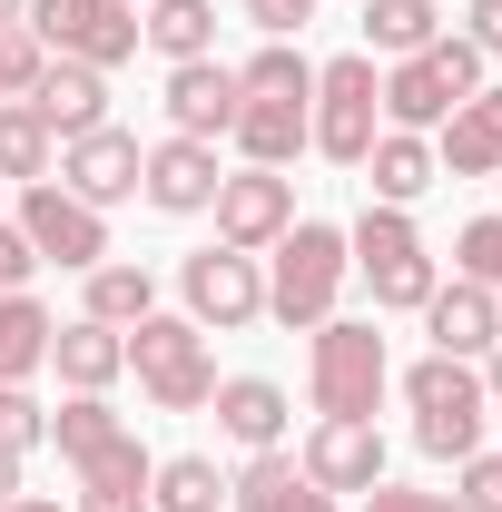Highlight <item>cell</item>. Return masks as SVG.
<instances>
[{
    "label": "cell",
    "instance_id": "48",
    "mask_svg": "<svg viewBox=\"0 0 502 512\" xmlns=\"http://www.w3.org/2000/svg\"><path fill=\"white\" fill-rule=\"evenodd\" d=\"M493 188H502V178H493Z\"/></svg>",
    "mask_w": 502,
    "mask_h": 512
},
{
    "label": "cell",
    "instance_id": "31",
    "mask_svg": "<svg viewBox=\"0 0 502 512\" xmlns=\"http://www.w3.org/2000/svg\"><path fill=\"white\" fill-rule=\"evenodd\" d=\"M237 89H247V99H315V60L296 40H266V50L237 69Z\"/></svg>",
    "mask_w": 502,
    "mask_h": 512
},
{
    "label": "cell",
    "instance_id": "2",
    "mask_svg": "<svg viewBox=\"0 0 502 512\" xmlns=\"http://www.w3.org/2000/svg\"><path fill=\"white\" fill-rule=\"evenodd\" d=\"M345 276H355V247H345V227H325V217H296V227L266 247V316L296 325V335H315V325L335 316Z\"/></svg>",
    "mask_w": 502,
    "mask_h": 512
},
{
    "label": "cell",
    "instance_id": "27",
    "mask_svg": "<svg viewBox=\"0 0 502 512\" xmlns=\"http://www.w3.org/2000/svg\"><path fill=\"white\" fill-rule=\"evenodd\" d=\"M296 493H306V463H296L286 444L247 453V463L227 473V503H237V512H296Z\"/></svg>",
    "mask_w": 502,
    "mask_h": 512
},
{
    "label": "cell",
    "instance_id": "39",
    "mask_svg": "<svg viewBox=\"0 0 502 512\" xmlns=\"http://www.w3.org/2000/svg\"><path fill=\"white\" fill-rule=\"evenodd\" d=\"M30 276H40V256H30V237H20V227H0V296H20Z\"/></svg>",
    "mask_w": 502,
    "mask_h": 512
},
{
    "label": "cell",
    "instance_id": "28",
    "mask_svg": "<svg viewBox=\"0 0 502 512\" xmlns=\"http://www.w3.org/2000/svg\"><path fill=\"white\" fill-rule=\"evenodd\" d=\"M50 168H60V138L40 128V109L30 99H0V188H30Z\"/></svg>",
    "mask_w": 502,
    "mask_h": 512
},
{
    "label": "cell",
    "instance_id": "9",
    "mask_svg": "<svg viewBox=\"0 0 502 512\" xmlns=\"http://www.w3.org/2000/svg\"><path fill=\"white\" fill-rule=\"evenodd\" d=\"M10 227L30 237V256H40V266H69V276H89V266L109 256V217H99V207H79L60 178H30Z\"/></svg>",
    "mask_w": 502,
    "mask_h": 512
},
{
    "label": "cell",
    "instance_id": "22",
    "mask_svg": "<svg viewBox=\"0 0 502 512\" xmlns=\"http://www.w3.org/2000/svg\"><path fill=\"white\" fill-rule=\"evenodd\" d=\"M227 148L247 168H296L306 158V99H247L237 128H227Z\"/></svg>",
    "mask_w": 502,
    "mask_h": 512
},
{
    "label": "cell",
    "instance_id": "3",
    "mask_svg": "<svg viewBox=\"0 0 502 512\" xmlns=\"http://www.w3.org/2000/svg\"><path fill=\"white\" fill-rule=\"evenodd\" d=\"M345 247H355V276L375 286V316H424V296L443 286L414 207H375V197H365V217L345 227Z\"/></svg>",
    "mask_w": 502,
    "mask_h": 512
},
{
    "label": "cell",
    "instance_id": "1",
    "mask_svg": "<svg viewBox=\"0 0 502 512\" xmlns=\"http://www.w3.org/2000/svg\"><path fill=\"white\" fill-rule=\"evenodd\" d=\"M384 384H394V355H384L375 316H325L306 335V404H315V424H375Z\"/></svg>",
    "mask_w": 502,
    "mask_h": 512
},
{
    "label": "cell",
    "instance_id": "5",
    "mask_svg": "<svg viewBox=\"0 0 502 512\" xmlns=\"http://www.w3.org/2000/svg\"><path fill=\"white\" fill-rule=\"evenodd\" d=\"M404 404H414V444L434 453V463L483 453V414H493L483 365H463V355H424V365H404Z\"/></svg>",
    "mask_w": 502,
    "mask_h": 512
},
{
    "label": "cell",
    "instance_id": "18",
    "mask_svg": "<svg viewBox=\"0 0 502 512\" xmlns=\"http://www.w3.org/2000/svg\"><path fill=\"white\" fill-rule=\"evenodd\" d=\"M434 168L443 178H502V79H483V89L434 128Z\"/></svg>",
    "mask_w": 502,
    "mask_h": 512
},
{
    "label": "cell",
    "instance_id": "7",
    "mask_svg": "<svg viewBox=\"0 0 502 512\" xmlns=\"http://www.w3.org/2000/svg\"><path fill=\"white\" fill-rule=\"evenodd\" d=\"M384 69L375 50H345V60H325L315 69V99H306V148L315 158H335V168H365V148H375V128H384Z\"/></svg>",
    "mask_w": 502,
    "mask_h": 512
},
{
    "label": "cell",
    "instance_id": "20",
    "mask_svg": "<svg viewBox=\"0 0 502 512\" xmlns=\"http://www.w3.org/2000/svg\"><path fill=\"white\" fill-rule=\"evenodd\" d=\"M50 365H60L69 394H109L128 375V335L99 316H69V325H50Z\"/></svg>",
    "mask_w": 502,
    "mask_h": 512
},
{
    "label": "cell",
    "instance_id": "35",
    "mask_svg": "<svg viewBox=\"0 0 502 512\" xmlns=\"http://www.w3.org/2000/svg\"><path fill=\"white\" fill-rule=\"evenodd\" d=\"M0 444H10V453L50 444V404H40L30 384H0Z\"/></svg>",
    "mask_w": 502,
    "mask_h": 512
},
{
    "label": "cell",
    "instance_id": "36",
    "mask_svg": "<svg viewBox=\"0 0 502 512\" xmlns=\"http://www.w3.org/2000/svg\"><path fill=\"white\" fill-rule=\"evenodd\" d=\"M453 503L463 512H502V453H463V463H453Z\"/></svg>",
    "mask_w": 502,
    "mask_h": 512
},
{
    "label": "cell",
    "instance_id": "11",
    "mask_svg": "<svg viewBox=\"0 0 502 512\" xmlns=\"http://www.w3.org/2000/svg\"><path fill=\"white\" fill-rule=\"evenodd\" d=\"M207 217H217V247L266 256L286 227H296V178H286V168H237V178H217Z\"/></svg>",
    "mask_w": 502,
    "mask_h": 512
},
{
    "label": "cell",
    "instance_id": "43",
    "mask_svg": "<svg viewBox=\"0 0 502 512\" xmlns=\"http://www.w3.org/2000/svg\"><path fill=\"white\" fill-rule=\"evenodd\" d=\"M0 512H69V503H50V493H10Z\"/></svg>",
    "mask_w": 502,
    "mask_h": 512
},
{
    "label": "cell",
    "instance_id": "41",
    "mask_svg": "<svg viewBox=\"0 0 502 512\" xmlns=\"http://www.w3.org/2000/svg\"><path fill=\"white\" fill-rule=\"evenodd\" d=\"M69 512H148V493H79Z\"/></svg>",
    "mask_w": 502,
    "mask_h": 512
},
{
    "label": "cell",
    "instance_id": "12",
    "mask_svg": "<svg viewBox=\"0 0 502 512\" xmlns=\"http://www.w3.org/2000/svg\"><path fill=\"white\" fill-rule=\"evenodd\" d=\"M138 158H148V148L109 119V128H89V138H60V188L79 197V207H99V217H109L119 197H138Z\"/></svg>",
    "mask_w": 502,
    "mask_h": 512
},
{
    "label": "cell",
    "instance_id": "13",
    "mask_svg": "<svg viewBox=\"0 0 502 512\" xmlns=\"http://www.w3.org/2000/svg\"><path fill=\"white\" fill-rule=\"evenodd\" d=\"M158 109H168V138H207V148H217V138L237 128V109H247V89H237L227 60H178Z\"/></svg>",
    "mask_w": 502,
    "mask_h": 512
},
{
    "label": "cell",
    "instance_id": "33",
    "mask_svg": "<svg viewBox=\"0 0 502 512\" xmlns=\"http://www.w3.org/2000/svg\"><path fill=\"white\" fill-rule=\"evenodd\" d=\"M453 276H473L483 296H502V207H493V217H473V227L453 237Z\"/></svg>",
    "mask_w": 502,
    "mask_h": 512
},
{
    "label": "cell",
    "instance_id": "38",
    "mask_svg": "<svg viewBox=\"0 0 502 512\" xmlns=\"http://www.w3.org/2000/svg\"><path fill=\"white\" fill-rule=\"evenodd\" d=\"M365 512H463V503H453V493H414V483H375Z\"/></svg>",
    "mask_w": 502,
    "mask_h": 512
},
{
    "label": "cell",
    "instance_id": "24",
    "mask_svg": "<svg viewBox=\"0 0 502 512\" xmlns=\"http://www.w3.org/2000/svg\"><path fill=\"white\" fill-rule=\"evenodd\" d=\"M138 40L158 50V60H217V0H148L138 10Z\"/></svg>",
    "mask_w": 502,
    "mask_h": 512
},
{
    "label": "cell",
    "instance_id": "42",
    "mask_svg": "<svg viewBox=\"0 0 502 512\" xmlns=\"http://www.w3.org/2000/svg\"><path fill=\"white\" fill-rule=\"evenodd\" d=\"M20 463H30V453H10V444H0V503L20 493Z\"/></svg>",
    "mask_w": 502,
    "mask_h": 512
},
{
    "label": "cell",
    "instance_id": "37",
    "mask_svg": "<svg viewBox=\"0 0 502 512\" xmlns=\"http://www.w3.org/2000/svg\"><path fill=\"white\" fill-rule=\"evenodd\" d=\"M315 10H325V0H247V20L266 30V40H296V30H306Z\"/></svg>",
    "mask_w": 502,
    "mask_h": 512
},
{
    "label": "cell",
    "instance_id": "10",
    "mask_svg": "<svg viewBox=\"0 0 502 512\" xmlns=\"http://www.w3.org/2000/svg\"><path fill=\"white\" fill-rule=\"evenodd\" d=\"M178 296H188V325H217V335H237V325L266 316V256L197 247L188 266H178Z\"/></svg>",
    "mask_w": 502,
    "mask_h": 512
},
{
    "label": "cell",
    "instance_id": "34",
    "mask_svg": "<svg viewBox=\"0 0 502 512\" xmlns=\"http://www.w3.org/2000/svg\"><path fill=\"white\" fill-rule=\"evenodd\" d=\"M40 69H50V50L30 40V20H0V99H30Z\"/></svg>",
    "mask_w": 502,
    "mask_h": 512
},
{
    "label": "cell",
    "instance_id": "16",
    "mask_svg": "<svg viewBox=\"0 0 502 512\" xmlns=\"http://www.w3.org/2000/svg\"><path fill=\"white\" fill-rule=\"evenodd\" d=\"M207 414H217V434H227L237 453L286 444V424H296V404H286V384H276V375H217Z\"/></svg>",
    "mask_w": 502,
    "mask_h": 512
},
{
    "label": "cell",
    "instance_id": "8",
    "mask_svg": "<svg viewBox=\"0 0 502 512\" xmlns=\"http://www.w3.org/2000/svg\"><path fill=\"white\" fill-rule=\"evenodd\" d=\"M30 40L50 60L119 69V60H138V10L128 0H30Z\"/></svg>",
    "mask_w": 502,
    "mask_h": 512
},
{
    "label": "cell",
    "instance_id": "45",
    "mask_svg": "<svg viewBox=\"0 0 502 512\" xmlns=\"http://www.w3.org/2000/svg\"><path fill=\"white\" fill-rule=\"evenodd\" d=\"M296 512H335V493H315V483H306V493H296Z\"/></svg>",
    "mask_w": 502,
    "mask_h": 512
},
{
    "label": "cell",
    "instance_id": "44",
    "mask_svg": "<svg viewBox=\"0 0 502 512\" xmlns=\"http://www.w3.org/2000/svg\"><path fill=\"white\" fill-rule=\"evenodd\" d=\"M483 394H493V404H502V345H493V355H483Z\"/></svg>",
    "mask_w": 502,
    "mask_h": 512
},
{
    "label": "cell",
    "instance_id": "46",
    "mask_svg": "<svg viewBox=\"0 0 502 512\" xmlns=\"http://www.w3.org/2000/svg\"><path fill=\"white\" fill-rule=\"evenodd\" d=\"M0 20H30V0H0Z\"/></svg>",
    "mask_w": 502,
    "mask_h": 512
},
{
    "label": "cell",
    "instance_id": "32",
    "mask_svg": "<svg viewBox=\"0 0 502 512\" xmlns=\"http://www.w3.org/2000/svg\"><path fill=\"white\" fill-rule=\"evenodd\" d=\"M148 473H158V453L138 444V434H119L109 453L79 463V493H148Z\"/></svg>",
    "mask_w": 502,
    "mask_h": 512
},
{
    "label": "cell",
    "instance_id": "30",
    "mask_svg": "<svg viewBox=\"0 0 502 512\" xmlns=\"http://www.w3.org/2000/svg\"><path fill=\"white\" fill-rule=\"evenodd\" d=\"M119 434H128V414H109V394H69L60 414H50V444H60V463H69V473H79L89 453H109Z\"/></svg>",
    "mask_w": 502,
    "mask_h": 512
},
{
    "label": "cell",
    "instance_id": "47",
    "mask_svg": "<svg viewBox=\"0 0 502 512\" xmlns=\"http://www.w3.org/2000/svg\"><path fill=\"white\" fill-rule=\"evenodd\" d=\"M128 10H138V0H128Z\"/></svg>",
    "mask_w": 502,
    "mask_h": 512
},
{
    "label": "cell",
    "instance_id": "19",
    "mask_svg": "<svg viewBox=\"0 0 502 512\" xmlns=\"http://www.w3.org/2000/svg\"><path fill=\"white\" fill-rule=\"evenodd\" d=\"M30 109H40V128H50V138H89V128H109V69L50 60L40 79H30Z\"/></svg>",
    "mask_w": 502,
    "mask_h": 512
},
{
    "label": "cell",
    "instance_id": "17",
    "mask_svg": "<svg viewBox=\"0 0 502 512\" xmlns=\"http://www.w3.org/2000/svg\"><path fill=\"white\" fill-rule=\"evenodd\" d=\"M424 325H434V355H463V365H483L502 345V296H483L473 276H443L434 296H424Z\"/></svg>",
    "mask_w": 502,
    "mask_h": 512
},
{
    "label": "cell",
    "instance_id": "25",
    "mask_svg": "<svg viewBox=\"0 0 502 512\" xmlns=\"http://www.w3.org/2000/svg\"><path fill=\"white\" fill-rule=\"evenodd\" d=\"M50 325H60V316H50L30 286L0 296V384H30L40 365H50Z\"/></svg>",
    "mask_w": 502,
    "mask_h": 512
},
{
    "label": "cell",
    "instance_id": "6",
    "mask_svg": "<svg viewBox=\"0 0 502 512\" xmlns=\"http://www.w3.org/2000/svg\"><path fill=\"white\" fill-rule=\"evenodd\" d=\"M128 375L158 414H207L217 394V355H207V325L188 316H138L128 325Z\"/></svg>",
    "mask_w": 502,
    "mask_h": 512
},
{
    "label": "cell",
    "instance_id": "14",
    "mask_svg": "<svg viewBox=\"0 0 502 512\" xmlns=\"http://www.w3.org/2000/svg\"><path fill=\"white\" fill-rule=\"evenodd\" d=\"M217 148L207 138H158L148 158H138V197L158 207V217H207V197H217Z\"/></svg>",
    "mask_w": 502,
    "mask_h": 512
},
{
    "label": "cell",
    "instance_id": "23",
    "mask_svg": "<svg viewBox=\"0 0 502 512\" xmlns=\"http://www.w3.org/2000/svg\"><path fill=\"white\" fill-rule=\"evenodd\" d=\"M79 316H99V325H138V316H158V276L138 266V256H99L89 276H79Z\"/></svg>",
    "mask_w": 502,
    "mask_h": 512
},
{
    "label": "cell",
    "instance_id": "15",
    "mask_svg": "<svg viewBox=\"0 0 502 512\" xmlns=\"http://www.w3.org/2000/svg\"><path fill=\"white\" fill-rule=\"evenodd\" d=\"M296 463H306L315 493L345 503V493H375V483H384V434H375V424H315L306 444H296Z\"/></svg>",
    "mask_w": 502,
    "mask_h": 512
},
{
    "label": "cell",
    "instance_id": "40",
    "mask_svg": "<svg viewBox=\"0 0 502 512\" xmlns=\"http://www.w3.org/2000/svg\"><path fill=\"white\" fill-rule=\"evenodd\" d=\"M463 40H473L483 60H502V0H473V10H463Z\"/></svg>",
    "mask_w": 502,
    "mask_h": 512
},
{
    "label": "cell",
    "instance_id": "4",
    "mask_svg": "<svg viewBox=\"0 0 502 512\" xmlns=\"http://www.w3.org/2000/svg\"><path fill=\"white\" fill-rule=\"evenodd\" d=\"M483 89V50L463 40V30H443L434 50H414V60H384V128H414V138H434L463 99Z\"/></svg>",
    "mask_w": 502,
    "mask_h": 512
},
{
    "label": "cell",
    "instance_id": "29",
    "mask_svg": "<svg viewBox=\"0 0 502 512\" xmlns=\"http://www.w3.org/2000/svg\"><path fill=\"white\" fill-rule=\"evenodd\" d=\"M217 503H227L217 453H168V463L148 473V512H217Z\"/></svg>",
    "mask_w": 502,
    "mask_h": 512
},
{
    "label": "cell",
    "instance_id": "21",
    "mask_svg": "<svg viewBox=\"0 0 502 512\" xmlns=\"http://www.w3.org/2000/svg\"><path fill=\"white\" fill-rule=\"evenodd\" d=\"M365 188H375V207H414V197L434 188V138H414V128H375V148H365V168H355Z\"/></svg>",
    "mask_w": 502,
    "mask_h": 512
},
{
    "label": "cell",
    "instance_id": "26",
    "mask_svg": "<svg viewBox=\"0 0 502 512\" xmlns=\"http://www.w3.org/2000/svg\"><path fill=\"white\" fill-rule=\"evenodd\" d=\"M443 40V0H365V50L375 60H414Z\"/></svg>",
    "mask_w": 502,
    "mask_h": 512
}]
</instances>
